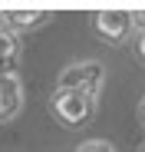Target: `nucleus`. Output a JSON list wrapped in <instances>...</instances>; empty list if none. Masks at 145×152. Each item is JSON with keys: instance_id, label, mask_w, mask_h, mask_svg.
Masks as SVG:
<instances>
[{"instance_id": "1", "label": "nucleus", "mask_w": 145, "mask_h": 152, "mask_svg": "<svg viewBox=\"0 0 145 152\" xmlns=\"http://www.w3.org/2000/svg\"><path fill=\"white\" fill-rule=\"evenodd\" d=\"M106 86V66L99 60H79V63H69L66 69H59V80L56 89H76L86 93L89 99H96Z\"/></svg>"}, {"instance_id": "2", "label": "nucleus", "mask_w": 145, "mask_h": 152, "mask_svg": "<svg viewBox=\"0 0 145 152\" xmlns=\"http://www.w3.org/2000/svg\"><path fill=\"white\" fill-rule=\"evenodd\" d=\"M50 109H53V116L66 126V129H79V126L92 116L96 99H89L86 93H76V89H56L50 96Z\"/></svg>"}, {"instance_id": "3", "label": "nucleus", "mask_w": 145, "mask_h": 152, "mask_svg": "<svg viewBox=\"0 0 145 152\" xmlns=\"http://www.w3.org/2000/svg\"><path fill=\"white\" fill-rule=\"evenodd\" d=\"M92 30L106 43H122L132 33V13L129 10H99L92 17Z\"/></svg>"}, {"instance_id": "4", "label": "nucleus", "mask_w": 145, "mask_h": 152, "mask_svg": "<svg viewBox=\"0 0 145 152\" xmlns=\"http://www.w3.org/2000/svg\"><path fill=\"white\" fill-rule=\"evenodd\" d=\"M23 109V83L17 73H0V122H10Z\"/></svg>"}, {"instance_id": "5", "label": "nucleus", "mask_w": 145, "mask_h": 152, "mask_svg": "<svg viewBox=\"0 0 145 152\" xmlns=\"http://www.w3.org/2000/svg\"><path fill=\"white\" fill-rule=\"evenodd\" d=\"M46 20H50V13H43V10H7L4 13V23H7L10 33L33 30V27H40V23H46Z\"/></svg>"}, {"instance_id": "6", "label": "nucleus", "mask_w": 145, "mask_h": 152, "mask_svg": "<svg viewBox=\"0 0 145 152\" xmlns=\"http://www.w3.org/2000/svg\"><path fill=\"white\" fill-rule=\"evenodd\" d=\"M20 53H23L20 37H17V33H10V30H4V33H0V73H13V66H17Z\"/></svg>"}, {"instance_id": "7", "label": "nucleus", "mask_w": 145, "mask_h": 152, "mask_svg": "<svg viewBox=\"0 0 145 152\" xmlns=\"http://www.w3.org/2000/svg\"><path fill=\"white\" fill-rule=\"evenodd\" d=\"M79 152H115L106 139H89V142H83L79 145Z\"/></svg>"}, {"instance_id": "8", "label": "nucleus", "mask_w": 145, "mask_h": 152, "mask_svg": "<svg viewBox=\"0 0 145 152\" xmlns=\"http://www.w3.org/2000/svg\"><path fill=\"white\" fill-rule=\"evenodd\" d=\"M132 30L145 33V10H135V13H132Z\"/></svg>"}, {"instance_id": "9", "label": "nucleus", "mask_w": 145, "mask_h": 152, "mask_svg": "<svg viewBox=\"0 0 145 152\" xmlns=\"http://www.w3.org/2000/svg\"><path fill=\"white\" fill-rule=\"evenodd\" d=\"M135 53H138V60L145 63V33H138V43H135Z\"/></svg>"}, {"instance_id": "10", "label": "nucleus", "mask_w": 145, "mask_h": 152, "mask_svg": "<svg viewBox=\"0 0 145 152\" xmlns=\"http://www.w3.org/2000/svg\"><path fill=\"white\" fill-rule=\"evenodd\" d=\"M7 30V23H4V13H0V33H4Z\"/></svg>"}, {"instance_id": "11", "label": "nucleus", "mask_w": 145, "mask_h": 152, "mask_svg": "<svg viewBox=\"0 0 145 152\" xmlns=\"http://www.w3.org/2000/svg\"><path fill=\"white\" fill-rule=\"evenodd\" d=\"M138 113H142V119H145V99H142V106H138Z\"/></svg>"}, {"instance_id": "12", "label": "nucleus", "mask_w": 145, "mask_h": 152, "mask_svg": "<svg viewBox=\"0 0 145 152\" xmlns=\"http://www.w3.org/2000/svg\"><path fill=\"white\" fill-rule=\"evenodd\" d=\"M138 152H145V142H142V145H138Z\"/></svg>"}]
</instances>
